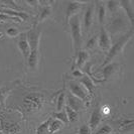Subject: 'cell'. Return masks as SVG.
Returning a JSON list of instances; mask_svg holds the SVG:
<instances>
[{
	"label": "cell",
	"mask_w": 134,
	"mask_h": 134,
	"mask_svg": "<svg viewBox=\"0 0 134 134\" xmlns=\"http://www.w3.org/2000/svg\"><path fill=\"white\" fill-rule=\"evenodd\" d=\"M52 99V95L46 90L32 87L25 88L18 103L11 108L19 112L23 120H29L41 113Z\"/></svg>",
	"instance_id": "6da1fadb"
},
{
	"label": "cell",
	"mask_w": 134,
	"mask_h": 134,
	"mask_svg": "<svg viewBox=\"0 0 134 134\" xmlns=\"http://www.w3.org/2000/svg\"><path fill=\"white\" fill-rule=\"evenodd\" d=\"M22 120L19 112L0 110V131L3 134H22Z\"/></svg>",
	"instance_id": "7a4b0ae2"
},
{
	"label": "cell",
	"mask_w": 134,
	"mask_h": 134,
	"mask_svg": "<svg viewBox=\"0 0 134 134\" xmlns=\"http://www.w3.org/2000/svg\"><path fill=\"white\" fill-rule=\"evenodd\" d=\"M27 40L30 47V54L27 59L26 65L29 70L34 71L38 68L40 64V43L41 32L34 25L26 32Z\"/></svg>",
	"instance_id": "3957f363"
},
{
	"label": "cell",
	"mask_w": 134,
	"mask_h": 134,
	"mask_svg": "<svg viewBox=\"0 0 134 134\" xmlns=\"http://www.w3.org/2000/svg\"><path fill=\"white\" fill-rule=\"evenodd\" d=\"M132 36H133V28H131L130 31H128L125 34H123L122 36H120L118 40H116V42H114L111 46L110 49L108 51V54L106 55L104 62H103L101 68H103L104 66L108 65L109 63H112V60H114L116 57H118L119 54H122L124 52L125 47L128 44V42L131 40Z\"/></svg>",
	"instance_id": "277c9868"
},
{
	"label": "cell",
	"mask_w": 134,
	"mask_h": 134,
	"mask_svg": "<svg viewBox=\"0 0 134 134\" xmlns=\"http://www.w3.org/2000/svg\"><path fill=\"white\" fill-rule=\"evenodd\" d=\"M68 25L70 26L71 36H72V40H73L75 59L77 54L82 49V44H83V29H82V24H81L79 14L73 16L71 19L69 20Z\"/></svg>",
	"instance_id": "5b68a950"
},
{
	"label": "cell",
	"mask_w": 134,
	"mask_h": 134,
	"mask_svg": "<svg viewBox=\"0 0 134 134\" xmlns=\"http://www.w3.org/2000/svg\"><path fill=\"white\" fill-rule=\"evenodd\" d=\"M133 123L134 119L128 118L126 116H122L119 117L117 120L114 121L115 128L113 130H115L114 134H133Z\"/></svg>",
	"instance_id": "8992f818"
},
{
	"label": "cell",
	"mask_w": 134,
	"mask_h": 134,
	"mask_svg": "<svg viewBox=\"0 0 134 134\" xmlns=\"http://www.w3.org/2000/svg\"><path fill=\"white\" fill-rule=\"evenodd\" d=\"M69 91L73 96L77 97L81 101H83L86 105H90L91 99L88 95L87 91L84 89V87L81 85L80 83H77L75 80H71L69 83Z\"/></svg>",
	"instance_id": "52a82bcc"
},
{
	"label": "cell",
	"mask_w": 134,
	"mask_h": 134,
	"mask_svg": "<svg viewBox=\"0 0 134 134\" xmlns=\"http://www.w3.org/2000/svg\"><path fill=\"white\" fill-rule=\"evenodd\" d=\"M122 72V67L118 63H109L108 65L102 68V82L103 81H110L116 77H119Z\"/></svg>",
	"instance_id": "ba28073f"
},
{
	"label": "cell",
	"mask_w": 134,
	"mask_h": 134,
	"mask_svg": "<svg viewBox=\"0 0 134 134\" xmlns=\"http://www.w3.org/2000/svg\"><path fill=\"white\" fill-rule=\"evenodd\" d=\"M126 26H127V22H126L125 18L123 16H119L117 13L113 15V18L110 22V25H108L106 29L109 32V34H116L118 32H122L123 30H125Z\"/></svg>",
	"instance_id": "9c48e42d"
},
{
	"label": "cell",
	"mask_w": 134,
	"mask_h": 134,
	"mask_svg": "<svg viewBox=\"0 0 134 134\" xmlns=\"http://www.w3.org/2000/svg\"><path fill=\"white\" fill-rule=\"evenodd\" d=\"M97 42H98V47H100L101 51L103 52H108L110 49V47L112 46V40L109 32L107 31L106 27L102 26L100 28V32L97 35Z\"/></svg>",
	"instance_id": "30bf717a"
},
{
	"label": "cell",
	"mask_w": 134,
	"mask_h": 134,
	"mask_svg": "<svg viewBox=\"0 0 134 134\" xmlns=\"http://www.w3.org/2000/svg\"><path fill=\"white\" fill-rule=\"evenodd\" d=\"M94 16H95V4L94 2L90 3V5H87V9L84 14V19H83V26L82 29L84 30V32L89 34L91 27L93 25L94 22Z\"/></svg>",
	"instance_id": "8fae6325"
},
{
	"label": "cell",
	"mask_w": 134,
	"mask_h": 134,
	"mask_svg": "<svg viewBox=\"0 0 134 134\" xmlns=\"http://www.w3.org/2000/svg\"><path fill=\"white\" fill-rule=\"evenodd\" d=\"M84 5H88V3L87 2H68L67 9H66V26L68 25L69 20L73 16L79 14Z\"/></svg>",
	"instance_id": "7c38bea8"
},
{
	"label": "cell",
	"mask_w": 134,
	"mask_h": 134,
	"mask_svg": "<svg viewBox=\"0 0 134 134\" xmlns=\"http://www.w3.org/2000/svg\"><path fill=\"white\" fill-rule=\"evenodd\" d=\"M17 47H18L21 54H22L23 59H24V63L26 64L27 59L30 54V47H29V43H28V40H27L26 32H22V34H19V37L17 40Z\"/></svg>",
	"instance_id": "4fadbf2b"
},
{
	"label": "cell",
	"mask_w": 134,
	"mask_h": 134,
	"mask_svg": "<svg viewBox=\"0 0 134 134\" xmlns=\"http://www.w3.org/2000/svg\"><path fill=\"white\" fill-rule=\"evenodd\" d=\"M103 120V115L101 114L100 107L98 105H96L93 109L91 116H90V120H89V127L91 129L92 132H94L95 130L98 128V126L101 124V122Z\"/></svg>",
	"instance_id": "5bb4252c"
},
{
	"label": "cell",
	"mask_w": 134,
	"mask_h": 134,
	"mask_svg": "<svg viewBox=\"0 0 134 134\" xmlns=\"http://www.w3.org/2000/svg\"><path fill=\"white\" fill-rule=\"evenodd\" d=\"M66 105L69 106L71 109H73L75 111H77L78 113L83 111L85 109V106H87L83 101L78 99L77 97H75L71 93H66Z\"/></svg>",
	"instance_id": "9a60e30c"
},
{
	"label": "cell",
	"mask_w": 134,
	"mask_h": 134,
	"mask_svg": "<svg viewBox=\"0 0 134 134\" xmlns=\"http://www.w3.org/2000/svg\"><path fill=\"white\" fill-rule=\"evenodd\" d=\"M79 81H80L81 85H82V86L84 87V89L87 91V93H88V95H89V97H90V99H92L95 94V88H96L95 83L88 77L87 75H84L82 78L79 79Z\"/></svg>",
	"instance_id": "2e32d148"
},
{
	"label": "cell",
	"mask_w": 134,
	"mask_h": 134,
	"mask_svg": "<svg viewBox=\"0 0 134 134\" xmlns=\"http://www.w3.org/2000/svg\"><path fill=\"white\" fill-rule=\"evenodd\" d=\"M94 4L97 6V17H98V22L103 26V24L105 23L106 20V16H107V10H106V6H105V2L103 1H96Z\"/></svg>",
	"instance_id": "e0dca14e"
},
{
	"label": "cell",
	"mask_w": 134,
	"mask_h": 134,
	"mask_svg": "<svg viewBox=\"0 0 134 134\" xmlns=\"http://www.w3.org/2000/svg\"><path fill=\"white\" fill-rule=\"evenodd\" d=\"M120 2V8H122L125 14L127 15V18L130 21V24L133 25L134 22V8L133 4L134 2L132 1H119Z\"/></svg>",
	"instance_id": "ac0fdd59"
},
{
	"label": "cell",
	"mask_w": 134,
	"mask_h": 134,
	"mask_svg": "<svg viewBox=\"0 0 134 134\" xmlns=\"http://www.w3.org/2000/svg\"><path fill=\"white\" fill-rule=\"evenodd\" d=\"M89 58H90V54H89V52H87L86 49H81L80 52L77 54L76 55V63H75V65H76V67L77 69H83L84 66L86 65V63L88 62L89 60Z\"/></svg>",
	"instance_id": "d6986e66"
},
{
	"label": "cell",
	"mask_w": 134,
	"mask_h": 134,
	"mask_svg": "<svg viewBox=\"0 0 134 134\" xmlns=\"http://www.w3.org/2000/svg\"><path fill=\"white\" fill-rule=\"evenodd\" d=\"M53 14V9L49 5H44L41 7L40 12L37 16V22H43L47 19H48Z\"/></svg>",
	"instance_id": "ffe728a7"
},
{
	"label": "cell",
	"mask_w": 134,
	"mask_h": 134,
	"mask_svg": "<svg viewBox=\"0 0 134 134\" xmlns=\"http://www.w3.org/2000/svg\"><path fill=\"white\" fill-rule=\"evenodd\" d=\"M66 83L64 84V89L58 94L57 97V112H60L62 110H64V108L66 106Z\"/></svg>",
	"instance_id": "44dd1931"
},
{
	"label": "cell",
	"mask_w": 134,
	"mask_h": 134,
	"mask_svg": "<svg viewBox=\"0 0 134 134\" xmlns=\"http://www.w3.org/2000/svg\"><path fill=\"white\" fill-rule=\"evenodd\" d=\"M105 6H106V10L112 16L115 15V14L119 13V10L121 9L119 1H108V2H105Z\"/></svg>",
	"instance_id": "7402d4cb"
},
{
	"label": "cell",
	"mask_w": 134,
	"mask_h": 134,
	"mask_svg": "<svg viewBox=\"0 0 134 134\" xmlns=\"http://www.w3.org/2000/svg\"><path fill=\"white\" fill-rule=\"evenodd\" d=\"M63 127H64V123H62L60 121L53 118L51 123H49V126H48V133L54 134L58 131H60Z\"/></svg>",
	"instance_id": "603a6c76"
},
{
	"label": "cell",
	"mask_w": 134,
	"mask_h": 134,
	"mask_svg": "<svg viewBox=\"0 0 134 134\" xmlns=\"http://www.w3.org/2000/svg\"><path fill=\"white\" fill-rule=\"evenodd\" d=\"M64 110H65V111H66V113H67L69 122H71V123H75V122H77V121L79 120L80 116H79V113H78L77 111H75V110H73V109H71V108L69 107V106H67V105L65 106Z\"/></svg>",
	"instance_id": "cb8c5ba5"
},
{
	"label": "cell",
	"mask_w": 134,
	"mask_h": 134,
	"mask_svg": "<svg viewBox=\"0 0 134 134\" xmlns=\"http://www.w3.org/2000/svg\"><path fill=\"white\" fill-rule=\"evenodd\" d=\"M12 89L9 87H0V105L2 107H5V102L8 97V95L10 93Z\"/></svg>",
	"instance_id": "d4e9b609"
},
{
	"label": "cell",
	"mask_w": 134,
	"mask_h": 134,
	"mask_svg": "<svg viewBox=\"0 0 134 134\" xmlns=\"http://www.w3.org/2000/svg\"><path fill=\"white\" fill-rule=\"evenodd\" d=\"M52 117H48L47 120L43 121L42 123H40V125L36 128V132L35 134H47L48 132V126H49V123L52 121Z\"/></svg>",
	"instance_id": "484cf974"
},
{
	"label": "cell",
	"mask_w": 134,
	"mask_h": 134,
	"mask_svg": "<svg viewBox=\"0 0 134 134\" xmlns=\"http://www.w3.org/2000/svg\"><path fill=\"white\" fill-rule=\"evenodd\" d=\"M52 118L60 121L62 123H64V125H65V124L68 125V124L70 123V122H69V119H68L67 113H66L65 110H62V111H60V112H55V113H54L53 116H52Z\"/></svg>",
	"instance_id": "4316f807"
},
{
	"label": "cell",
	"mask_w": 134,
	"mask_h": 134,
	"mask_svg": "<svg viewBox=\"0 0 134 134\" xmlns=\"http://www.w3.org/2000/svg\"><path fill=\"white\" fill-rule=\"evenodd\" d=\"M113 128L109 124H104L101 127H99L96 131L93 132V134H112Z\"/></svg>",
	"instance_id": "83f0119b"
},
{
	"label": "cell",
	"mask_w": 134,
	"mask_h": 134,
	"mask_svg": "<svg viewBox=\"0 0 134 134\" xmlns=\"http://www.w3.org/2000/svg\"><path fill=\"white\" fill-rule=\"evenodd\" d=\"M97 35L95 34V35H93L90 40H88L87 44H86V51H92V49H94L95 47H96V46H98V42H97Z\"/></svg>",
	"instance_id": "f1b7e54d"
},
{
	"label": "cell",
	"mask_w": 134,
	"mask_h": 134,
	"mask_svg": "<svg viewBox=\"0 0 134 134\" xmlns=\"http://www.w3.org/2000/svg\"><path fill=\"white\" fill-rule=\"evenodd\" d=\"M8 20H12V21H15V22H18V23H21L23 22L21 19L17 18V17H13V16H8V15H5V14H1L0 13V22L2 21H8Z\"/></svg>",
	"instance_id": "f546056e"
},
{
	"label": "cell",
	"mask_w": 134,
	"mask_h": 134,
	"mask_svg": "<svg viewBox=\"0 0 134 134\" xmlns=\"http://www.w3.org/2000/svg\"><path fill=\"white\" fill-rule=\"evenodd\" d=\"M5 34L9 37H15V36H17V35L20 34L19 30L17 28H15V27H8L6 29V31H5Z\"/></svg>",
	"instance_id": "4dcf8cb0"
},
{
	"label": "cell",
	"mask_w": 134,
	"mask_h": 134,
	"mask_svg": "<svg viewBox=\"0 0 134 134\" xmlns=\"http://www.w3.org/2000/svg\"><path fill=\"white\" fill-rule=\"evenodd\" d=\"M78 134H92V131H91L88 124H82L79 127Z\"/></svg>",
	"instance_id": "1f68e13d"
},
{
	"label": "cell",
	"mask_w": 134,
	"mask_h": 134,
	"mask_svg": "<svg viewBox=\"0 0 134 134\" xmlns=\"http://www.w3.org/2000/svg\"><path fill=\"white\" fill-rule=\"evenodd\" d=\"M100 111H101V114L103 115V117H104L105 115H109L111 113V109H110L109 106H104L102 109L100 108Z\"/></svg>",
	"instance_id": "d6a6232c"
},
{
	"label": "cell",
	"mask_w": 134,
	"mask_h": 134,
	"mask_svg": "<svg viewBox=\"0 0 134 134\" xmlns=\"http://www.w3.org/2000/svg\"><path fill=\"white\" fill-rule=\"evenodd\" d=\"M73 75H74L75 77H77V78H82L85 74H84L81 70L77 69V70H74V71H73Z\"/></svg>",
	"instance_id": "836d02e7"
},
{
	"label": "cell",
	"mask_w": 134,
	"mask_h": 134,
	"mask_svg": "<svg viewBox=\"0 0 134 134\" xmlns=\"http://www.w3.org/2000/svg\"><path fill=\"white\" fill-rule=\"evenodd\" d=\"M1 36H2V32H0V37H1Z\"/></svg>",
	"instance_id": "e575fe53"
}]
</instances>
